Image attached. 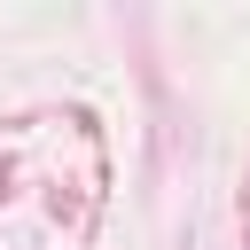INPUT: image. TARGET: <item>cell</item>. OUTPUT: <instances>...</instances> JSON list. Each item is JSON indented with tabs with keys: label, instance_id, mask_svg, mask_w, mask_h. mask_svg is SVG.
Segmentation results:
<instances>
[{
	"label": "cell",
	"instance_id": "6da1fadb",
	"mask_svg": "<svg viewBox=\"0 0 250 250\" xmlns=\"http://www.w3.org/2000/svg\"><path fill=\"white\" fill-rule=\"evenodd\" d=\"M102 219V141L78 109L0 125V250H86Z\"/></svg>",
	"mask_w": 250,
	"mask_h": 250
},
{
	"label": "cell",
	"instance_id": "7a4b0ae2",
	"mask_svg": "<svg viewBox=\"0 0 250 250\" xmlns=\"http://www.w3.org/2000/svg\"><path fill=\"white\" fill-rule=\"evenodd\" d=\"M242 234H250V180H242Z\"/></svg>",
	"mask_w": 250,
	"mask_h": 250
}]
</instances>
